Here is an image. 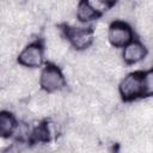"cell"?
<instances>
[{
  "label": "cell",
  "mask_w": 153,
  "mask_h": 153,
  "mask_svg": "<svg viewBox=\"0 0 153 153\" xmlns=\"http://www.w3.org/2000/svg\"><path fill=\"white\" fill-rule=\"evenodd\" d=\"M152 92V73L134 72L126 75L120 84V93L123 99L133 100Z\"/></svg>",
  "instance_id": "cell-1"
},
{
  "label": "cell",
  "mask_w": 153,
  "mask_h": 153,
  "mask_svg": "<svg viewBox=\"0 0 153 153\" xmlns=\"http://www.w3.org/2000/svg\"><path fill=\"white\" fill-rule=\"evenodd\" d=\"M106 37H108L109 43L112 47L121 48V47H126L127 44H129L131 42L133 31L126 22L115 20L108 27Z\"/></svg>",
  "instance_id": "cell-2"
},
{
  "label": "cell",
  "mask_w": 153,
  "mask_h": 153,
  "mask_svg": "<svg viewBox=\"0 0 153 153\" xmlns=\"http://www.w3.org/2000/svg\"><path fill=\"white\" fill-rule=\"evenodd\" d=\"M39 84L45 92L54 93L63 87L65 76L57 67H55L54 65H48L41 73Z\"/></svg>",
  "instance_id": "cell-3"
},
{
  "label": "cell",
  "mask_w": 153,
  "mask_h": 153,
  "mask_svg": "<svg viewBox=\"0 0 153 153\" xmlns=\"http://www.w3.org/2000/svg\"><path fill=\"white\" fill-rule=\"evenodd\" d=\"M43 61V50L42 47L37 43H32L24 48L18 55V62L26 68H36L42 65Z\"/></svg>",
  "instance_id": "cell-4"
},
{
  "label": "cell",
  "mask_w": 153,
  "mask_h": 153,
  "mask_svg": "<svg viewBox=\"0 0 153 153\" xmlns=\"http://www.w3.org/2000/svg\"><path fill=\"white\" fill-rule=\"evenodd\" d=\"M68 41L75 49H86L93 39V30L85 27H71L66 31Z\"/></svg>",
  "instance_id": "cell-5"
},
{
  "label": "cell",
  "mask_w": 153,
  "mask_h": 153,
  "mask_svg": "<svg viewBox=\"0 0 153 153\" xmlns=\"http://www.w3.org/2000/svg\"><path fill=\"white\" fill-rule=\"evenodd\" d=\"M146 53L147 51H146L145 45L139 41H134L124 47L123 60L126 63L133 65V63H136V62L141 61L142 59H145Z\"/></svg>",
  "instance_id": "cell-6"
},
{
  "label": "cell",
  "mask_w": 153,
  "mask_h": 153,
  "mask_svg": "<svg viewBox=\"0 0 153 153\" xmlns=\"http://www.w3.org/2000/svg\"><path fill=\"white\" fill-rule=\"evenodd\" d=\"M17 127V121L7 111L0 112V137H7L10 136Z\"/></svg>",
  "instance_id": "cell-7"
},
{
  "label": "cell",
  "mask_w": 153,
  "mask_h": 153,
  "mask_svg": "<svg viewBox=\"0 0 153 153\" xmlns=\"http://www.w3.org/2000/svg\"><path fill=\"white\" fill-rule=\"evenodd\" d=\"M97 16L98 13L91 7L88 1H81L76 5V18L80 22H90Z\"/></svg>",
  "instance_id": "cell-8"
}]
</instances>
